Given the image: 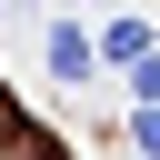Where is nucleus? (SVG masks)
I'll return each mask as SVG.
<instances>
[{"label": "nucleus", "mask_w": 160, "mask_h": 160, "mask_svg": "<svg viewBox=\"0 0 160 160\" xmlns=\"http://www.w3.org/2000/svg\"><path fill=\"white\" fill-rule=\"evenodd\" d=\"M90 60H100V50H90V30H70V20H60V30H50V80H70V90H80V80H90Z\"/></svg>", "instance_id": "obj_1"}, {"label": "nucleus", "mask_w": 160, "mask_h": 160, "mask_svg": "<svg viewBox=\"0 0 160 160\" xmlns=\"http://www.w3.org/2000/svg\"><path fill=\"white\" fill-rule=\"evenodd\" d=\"M100 50H110V60H150V30H140V20H120V30L100 40Z\"/></svg>", "instance_id": "obj_2"}, {"label": "nucleus", "mask_w": 160, "mask_h": 160, "mask_svg": "<svg viewBox=\"0 0 160 160\" xmlns=\"http://www.w3.org/2000/svg\"><path fill=\"white\" fill-rule=\"evenodd\" d=\"M130 90H140V110H160V50H150V60L130 70Z\"/></svg>", "instance_id": "obj_3"}, {"label": "nucleus", "mask_w": 160, "mask_h": 160, "mask_svg": "<svg viewBox=\"0 0 160 160\" xmlns=\"http://www.w3.org/2000/svg\"><path fill=\"white\" fill-rule=\"evenodd\" d=\"M0 160H50V140H30V130H10V140H0Z\"/></svg>", "instance_id": "obj_4"}, {"label": "nucleus", "mask_w": 160, "mask_h": 160, "mask_svg": "<svg viewBox=\"0 0 160 160\" xmlns=\"http://www.w3.org/2000/svg\"><path fill=\"white\" fill-rule=\"evenodd\" d=\"M130 140H140V160H160V110H140V130H130Z\"/></svg>", "instance_id": "obj_5"}]
</instances>
